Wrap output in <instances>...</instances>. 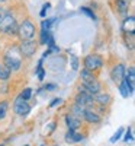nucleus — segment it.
I'll list each match as a JSON object with an SVG mask.
<instances>
[{"mask_svg": "<svg viewBox=\"0 0 135 146\" xmlns=\"http://www.w3.org/2000/svg\"><path fill=\"white\" fill-rule=\"evenodd\" d=\"M18 22L10 13H3L0 18V31L7 35H18Z\"/></svg>", "mask_w": 135, "mask_h": 146, "instance_id": "nucleus-1", "label": "nucleus"}, {"mask_svg": "<svg viewBox=\"0 0 135 146\" xmlns=\"http://www.w3.org/2000/svg\"><path fill=\"white\" fill-rule=\"evenodd\" d=\"M18 35L20 36L22 41H31L35 35V27L29 21H23L18 27Z\"/></svg>", "mask_w": 135, "mask_h": 146, "instance_id": "nucleus-2", "label": "nucleus"}, {"mask_svg": "<svg viewBox=\"0 0 135 146\" xmlns=\"http://www.w3.org/2000/svg\"><path fill=\"white\" fill-rule=\"evenodd\" d=\"M102 64H103V60L99 54H89V56L84 57V69L89 70V72L100 69Z\"/></svg>", "mask_w": 135, "mask_h": 146, "instance_id": "nucleus-3", "label": "nucleus"}, {"mask_svg": "<svg viewBox=\"0 0 135 146\" xmlns=\"http://www.w3.org/2000/svg\"><path fill=\"white\" fill-rule=\"evenodd\" d=\"M13 110H15V113L20 117H26L29 113H31V105L25 101V100H22L20 98V95L18 96V98L15 100L13 102Z\"/></svg>", "mask_w": 135, "mask_h": 146, "instance_id": "nucleus-4", "label": "nucleus"}, {"mask_svg": "<svg viewBox=\"0 0 135 146\" xmlns=\"http://www.w3.org/2000/svg\"><path fill=\"white\" fill-rule=\"evenodd\" d=\"M74 102H76V105H79V107H81V108H84V110H87V108H90V107L94 104V100H93L92 95L80 91V92L77 94V96H76V101H74Z\"/></svg>", "mask_w": 135, "mask_h": 146, "instance_id": "nucleus-5", "label": "nucleus"}, {"mask_svg": "<svg viewBox=\"0 0 135 146\" xmlns=\"http://www.w3.org/2000/svg\"><path fill=\"white\" fill-rule=\"evenodd\" d=\"M20 58L16 57V56H10V54H6L5 56V67L9 70V72H18L20 69Z\"/></svg>", "mask_w": 135, "mask_h": 146, "instance_id": "nucleus-6", "label": "nucleus"}, {"mask_svg": "<svg viewBox=\"0 0 135 146\" xmlns=\"http://www.w3.org/2000/svg\"><path fill=\"white\" fill-rule=\"evenodd\" d=\"M19 50L22 53V56H25V57H31L35 54L36 51V44L31 40V41H22L20 42V47H19Z\"/></svg>", "mask_w": 135, "mask_h": 146, "instance_id": "nucleus-7", "label": "nucleus"}, {"mask_svg": "<svg viewBox=\"0 0 135 146\" xmlns=\"http://www.w3.org/2000/svg\"><path fill=\"white\" fill-rule=\"evenodd\" d=\"M125 72H126L125 66L122 64V63H119V64L113 66V69L110 70V78H112V80H113V82L121 83V80L125 78Z\"/></svg>", "mask_w": 135, "mask_h": 146, "instance_id": "nucleus-8", "label": "nucleus"}, {"mask_svg": "<svg viewBox=\"0 0 135 146\" xmlns=\"http://www.w3.org/2000/svg\"><path fill=\"white\" fill-rule=\"evenodd\" d=\"M80 91L86 92V94H89V95H97L100 91V83L97 82V80H93V82H87V83H83L81 86H80Z\"/></svg>", "mask_w": 135, "mask_h": 146, "instance_id": "nucleus-9", "label": "nucleus"}, {"mask_svg": "<svg viewBox=\"0 0 135 146\" xmlns=\"http://www.w3.org/2000/svg\"><path fill=\"white\" fill-rule=\"evenodd\" d=\"M134 85H131L125 78L121 80V85H119V91H121V95L124 96V98H128L129 95H132L134 94Z\"/></svg>", "mask_w": 135, "mask_h": 146, "instance_id": "nucleus-10", "label": "nucleus"}, {"mask_svg": "<svg viewBox=\"0 0 135 146\" xmlns=\"http://www.w3.org/2000/svg\"><path fill=\"white\" fill-rule=\"evenodd\" d=\"M83 118L87 121V123H92V124H96V123H100V115L94 113L92 108H87V110H84V113H83Z\"/></svg>", "mask_w": 135, "mask_h": 146, "instance_id": "nucleus-11", "label": "nucleus"}, {"mask_svg": "<svg viewBox=\"0 0 135 146\" xmlns=\"http://www.w3.org/2000/svg\"><path fill=\"white\" fill-rule=\"evenodd\" d=\"M122 31H124L125 34H134V31H135V18L132 15L125 18L124 23H122Z\"/></svg>", "mask_w": 135, "mask_h": 146, "instance_id": "nucleus-12", "label": "nucleus"}, {"mask_svg": "<svg viewBox=\"0 0 135 146\" xmlns=\"http://www.w3.org/2000/svg\"><path fill=\"white\" fill-rule=\"evenodd\" d=\"M64 120H66V124H67L68 130H77V129L81 126V121H80V118L73 117L71 114H67Z\"/></svg>", "mask_w": 135, "mask_h": 146, "instance_id": "nucleus-13", "label": "nucleus"}, {"mask_svg": "<svg viewBox=\"0 0 135 146\" xmlns=\"http://www.w3.org/2000/svg\"><path fill=\"white\" fill-rule=\"evenodd\" d=\"M81 140H83V136L79 135L76 130H68V131L66 133V142L70 143V145H73V143H79V142H81Z\"/></svg>", "mask_w": 135, "mask_h": 146, "instance_id": "nucleus-14", "label": "nucleus"}, {"mask_svg": "<svg viewBox=\"0 0 135 146\" xmlns=\"http://www.w3.org/2000/svg\"><path fill=\"white\" fill-rule=\"evenodd\" d=\"M93 100H94V102H97L99 105L105 107V105H107V104L110 102V95H109V94H100V92H99Z\"/></svg>", "mask_w": 135, "mask_h": 146, "instance_id": "nucleus-15", "label": "nucleus"}, {"mask_svg": "<svg viewBox=\"0 0 135 146\" xmlns=\"http://www.w3.org/2000/svg\"><path fill=\"white\" fill-rule=\"evenodd\" d=\"M128 7H129V2H126V0H116V9L121 15H126Z\"/></svg>", "mask_w": 135, "mask_h": 146, "instance_id": "nucleus-16", "label": "nucleus"}, {"mask_svg": "<svg viewBox=\"0 0 135 146\" xmlns=\"http://www.w3.org/2000/svg\"><path fill=\"white\" fill-rule=\"evenodd\" d=\"M81 79H83V83H87V82H93V80H96V78H94L93 73L89 72V70H86V69L81 70Z\"/></svg>", "mask_w": 135, "mask_h": 146, "instance_id": "nucleus-17", "label": "nucleus"}, {"mask_svg": "<svg viewBox=\"0 0 135 146\" xmlns=\"http://www.w3.org/2000/svg\"><path fill=\"white\" fill-rule=\"evenodd\" d=\"M50 38H51V32L42 29V31H41V36H39V42H41L42 45H47L48 41H50Z\"/></svg>", "mask_w": 135, "mask_h": 146, "instance_id": "nucleus-18", "label": "nucleus"}, {"mask_svg": "<svg viewBox=\"0 0 135 146\" xmlns=\"http://www.w3.org/2000/svg\"><path fill=\"white\" fill-rule=\"evenodd\" d=\"M125 75H126L125 79H126L131 85H134V83H135V69L131 66V67L128 69V72H125Z\"/></svg>", "mask_w": 135, "mask_h": 146, "instance_id": "nucleus-19", "label": "nucleus"}, {"mask_svg": "<svg viewBox=\"0 0 135 146\" xmlns=\"http://www.w3.org/2000/svg\"><path fill=\"white\" fill-rule=\"evenodd\" d=\"M55 22V18H51V19H44L42 22H41V27H42V29L44 31H50V28H51V25Z\"/></svg>", "mask_w": 135, "mask_h": 146, "instance_id": "nucleus-20", "label": "nucleus"}, {"mask_svg": "<svg viewBox=\"0 0 135 146\" xmlns=\"http://www.w3.org/2000/svg\"><path fill=\"white\" fill-rule=\"evenodd\" d=\"M42 60H44V58H41V60H39V63H38V69H36V76H38V79H39V80H42V79L45 78V70H44V67H42Z\"/></svg>", "mask_w": 135, "mask_h": 146, "instance_id": "nucleus-21", "label": "nucleus"}, {"mask_svg": "<svg viewBox=\"0 0 135 146\" xmlns=\"http://www.w3.org/2000/svg\"><path fill=\"white\" fill-rule=\"evenodd\" d=\"M9 78H10V72L5 66L0 64V80H7Z\"/></svg>", "mask_w": 135, "mask_h": 146, "instance_id": "nucleus-22", "label": "nucleus"}, {"mask_svg": "<svg viewBox=\"0 0 135 146\" xmlns=\"http://www.w3.org/2000/svg\"><path fill=\"white\" fill-rule=\"evenodd\" d=\"M122 135H124V129H122V127H119L118 130H116V133H115V135L112 136V137H110V143H115V142H118L119 139H121V136Z\"/></svg>", "mask_w": 135, "mask_h": 146, "instance_id": "nucleus-23", "label": "nucleus"}, {"mask_svg": "<svg viewBox=\"0 0 135 146\" xmlns=\"http://www.w3.org/2000/svg\"><path fill=\"white\" fill-rule=\"evenodd\" d=\"M7 102L6 101H2L0 102V120L2 118H5V115H6V113H7Z\"/></svg>", "mask_w": 135, "mask_h": 146, "instance_id": "nucleus-24", "label": "nucleus"}, {"mask_svg": "<svg viewBox=\"0 0 135 146\" xmlns=\"http://www.w3.org/2000/svg\"><path fill=\"white\" fill-rule=\"evenodd\" d=\"M31 96H32V89H31V88L23 89V92L20 94V98H22V100H25V101H28Z\"/></svg>", "mask_w": 135, "mask_h": 146, "instance_id": "nucleus-25", "label": "nucleus"}, {"mask_svg": "<svg viewBox=\"0 0 135 146\" xmlns=\"http://www.w3.org/2000/svg\"><path fill=\"white\" fill-rule=\"evenodd\" d=\"M70 60H71V69L73 70H77L79 69V58H77V56L71 54L70 56Z\"/></svg>", "mask_w": 135, "mask_h": 146, "instance_id": "nucleus-26", "label": "nucleus"}, {"mask_svg": "<svg viewBox=\"0 0 135 146\" xmlns=\"http://www.w3.org/2000/svg\"><path fill=\"white\" fill-rule=\"evenodd\" d=\"M80 10H81V12H83V13H84V15H87V16H89V18H92V19H93V21H96V15H94V13H93V12H92V10H90V9H89V7H81V9H80Z\"/></svg>", "mask_w": 135, "mask_h": 146, "instance_id": "nucleus-27", "label": "nucleus"}, {"mask_svg": "<svg viewBox=\"0 0 135 146\" xmlns=\"http://www.w3.org/2000/svg\"><path fill=\"white\" fill-rule=\"evenodd\" d=\"M124 140H125V142H132V140H134V137H132V129H131V127H128L125 136H124Z\"/></svg>", "mask_w": 135, "mask_h": 146, "instance_id": "nucleus-28", "label": "nucleus"}, {"mask_svg": "<svg viewBox=\"0 0 135 146\" xmlns=\"http://www.w3.org/2000/svg\"><path fill=\"white\" fill-rule=\"evenodd\" d=\"M44 89L45 91H54V89H57V85L55 83H48V85H45Z\"/></svg>", "mask_w": 135, "mask_h": 146, "instance_id": "nucleus-29", "label": "nucleus"}, {"mask_svg": "<svg viewBox=\"0 0 135 146\" xmlns=\"http://www.w3.org/2000/svg\"><path fill=\"white\" fill-rule=\"evenodd\" d=\"M50 6H51L50 3H45V5L42 6V10L39 12V15H41V16H45V12H47V9H48V7H50Z\"/></svg>", "mask_w": 135, "mask_h": 146, "instance_id": "nucleus-30", "label": "nucleus"}, {"mask_svg": "<svg viewBox=\"0 0 135 146\" xmlns=\"http://www.w3.org/2000/svg\"><path fill=\"white\" fill-rule=\"evenodd\" d=\"M61 102H63V100H61V98H55V100H52V102L50 104V107H55V105H58Z\"/></svg>", "mask_w": 135, "mask_h": 146, "instance_id": "nucleus-31", "label": "nucleus"}, {"mask_svg": "<svg viewBox=\"0 0 135 146\" xmlns=\"http://www.w3.org/2000/svg\"><path fill=\"white\" fill-rule=\"evenodd\" d=\"M3 2H7V0H0V3H3Z\"/></svg>", "mask_w": 135, "mask_h": 146, "instance_id": "nucleus-32", "label": "nucleus"}, {"mask_svg": "<svg viewBox=\"0 0 135 146\" xmlns=\"http://www.w3.org/2000/svg\"><path fill=\"white\" fill-rule=\"evenodd\" d=\"M2 15H3V13H2V9H0V18H2Z\"/></svg>", "mask_w": 135, "mask_h": 146, "instance_id": "nucleus-33", "label": "nucleus"}, {"mask_svg": "<svg viewBox=\"0 0 135 146\" xmlns=\"http://www.w3.org/2000/svg\"><path fill=\"white\" fill-rule=\"evenodd\" d=\"M25 146H29V145H25Z\"/></svg>", "mask_w": 135, "mask_h": 146, "instance_id": "nucleus-34", "label": "nucleus"}, {"mask_svg": "<svg viewBox=\"0 0 135 146\" xmlns=\"http://www.w3.org/2000/svg\"><path fill=\"white\" fill-rule=\"evenodd\" d=\"M0 146H2V145H0Z\"/></svg>", "mask_w": 135, "mask_h": 146, "instance_id": "nucleus-35", "label": "nucleus"}]
</instances>
